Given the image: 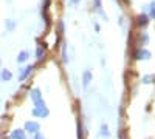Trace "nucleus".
Returning <instances> with one entry per match:
<instances>
[{
    "label": "nucleus",
    "mask_w": 155,
    "mask_h": 139,
    "mask_svg": "<svg viewBox=\"0 0 155 139\" xmlns=\"http://www.w3.org/2000/svg\"><path fill=\"white\" fill-rule=\"evenodd\" d=\"M30 97H31V100H33L34 107H39V105H44V104H45V100H44V97H42V93H41V90H39V88H33V90L30 91Z\"/></svg>",
    "instance_id": "f257e3e1"
},
{
    "label": "nucleus",
    "mask_w": 155,
    "mask_h": 139,
    "mask_svg": "<svg viewBox=\"0 0 155 139\" xmlns=\"http://www.w3.org/2000/svg\"><path fill=\"white\" fill-rule=\"evenodd\" d=\"M31 115H33L34 118H41V119H44V118H47V116L50 115V110H48L47 104H44V105L34 107V108L31 110Z\"/></svg>",
    "instance_id": "f03ea898"
},
{
    "label": "nucleus",
    "mask_w": 155,
    "mask_h": 139,
    "mask_svg": "<svg viewBox=\"0 0 155 139\" xmlns=\"http://www.w3.org/2000/svg\"><path fill=\"white\" fill-rule=\"evenodd\" d=\"M134 60H149L150 59V51H149V49H146L144 46H141V48H138V49H135V51H134Z\"/></svg>",
    "instance_id": "7ed1b4c3"
},
{
    "label": "nucleus",
    "mask_w": 155,
    "mask_h": 139,
    "mask_svg": "<svg viewBox=\"0 0 155 139\" xmlns=\"http://www.w3.org/2000/svg\"><path fill=\"white\" fill-rule=\"evenodd\" d=\"M23 130H25V133L34 134L37 131H41V125H39V122H36V121H27L25 125H23Z\"/></svg>",
    "instance_id": "20e7f679"
},
{
    "label": "nucleus",
    "mask_w": 155,
    "mask_h": 139,
    "mask_svg": "<svg viewBox=\"0 0 155 139\" xmlns=\"http://www.w3.org/2000/svg\"><path fill=\"white\" fill-rule=\"evenodd\" d=\"M34 70V65H27V67H23L19 73V82H25L30 76H31V71Z\"/></svg>",
    "instance_id": "39448f33"
},
{
    "label": "nucleus",
    "mask_w": 155,
    "mask_h": 139,
    "mask_svg": "<svg viewBox=\"0 0 155 139\" xmlns=\"http://www.w3.org/2000/svg\"><path fill=\"white\" fill-rule=\"evenodd\" d=\"M149 23H150V17L146 14V12H141V14L137 17V25H138V28H147Z\"/></svg>",
    "instance_id": "423d86ee"
},
{
    "label": "nucleus",
    "mask_w": 155,
    "mask_h": 139,
    "mask_svg": "<svg viewBox=\"0 0 155 139\" xmlns=\"http://www.w3.org/2000/svg\"><path fill=\"white\" fill-rule=\"evenodd\" d=\"M45 56H47V46H45V43H44V45L39 43V45L36 46V59L41 62V60H44Z\"/></svg>",
    "instance_id": "0eeeda50"
},
{
    "label": "nucleus",
    "mask_w": 155,
    "mask_h": 139,
    "mask_svg": "<svg viewBox=\"0 0 155 139\" xmlns=\"http://www.w3.org/2000/svg\"><path fill=\"white\" fill-rule=\"evenodd\" d=\"M9 139H28V137H27V133H25L23 128H16L11 131Z\"/></svg>",
    "instance_id": "6e6552de"
},
{
    "label": "nucleus",
    "mask_w": 155,
    "mask_h": 139,
    "mask_svg": "<svg viewBox=\"0 0 155 139\" xmlns=\"http://www.w3.org/2000/svg\"><path fill=\"white\" fill-rule=\"evenodd\" d=\"M92 71L90 70H85L84 73H82V87L84 88H88V85H90V82H92Z\"/></svg>",
    "instance_id": "1a4fd4ad"
},
{
    "label": "nucleus",
    "mask_w": 155,
    "mask_h": 139,
    "mask_svg": "<svg viewBox=\"0 0 155 139\" xmlns=\"http://www.w3.org/2000/svg\"><path fill=\"white\" fill-rule=\"evenodd\" d=\"M11 79H12V73L9 70H6V68L0 70V81L2 82H9Z\"/></svg>",
    "instance_id": "9d476101"
},
{
    "label": "nucleus",
    "mask_w": 155,
    "mask_h": 139,
    "mask_svg": "<svg viewBox=\"0 0 155 139\" xmlns=\"http://www.w3.org/2000/svg\"><path fill=\"white\" fill-rule=\"evenodd\" d=\"M64 30H65V25H64V22H62V20H58V39H56V46H58V43L61 42L62 36H64Z\"/></svg>",
    "instance_id": "9b49d317"
},
{
    "label": "nucleus",
    "mask_w": 155,
    "mask_h": 139,
    "mask_svg": "<svg viewBox=\"0 0 155 139\" xmlns=\"http://www.w3.org/2000/svg\"><path fill=\"white\" fill-rule=\"evenodd\" d=\"M30 59V53L27 51V49H23V51H20L19 54H17V64H25V62H27Z\"/></svg>",
    "instance_id": "f8f14e48"
},
{
    "label": "nucleus",
    "mask_w": 155,
    "mask_h": 139,
    "mask_svg": "<svg viewBox=\"0 0 155 139\" xmlns=\"http://www.w3.org/2000/svg\"><path fill=\"white\" fill-rule=\"evenodd\" d=\"M16 27H17V22L16 20H12V19H6L5 20V28H6L8 33H12V31L16 30Z\"/></svg>",
    "instance_id": "ddd939ff"
},
{
    "label": "nucleus",
    "mask_w": 155,
    "mask_h": 139,
    "mask_svg": "<svg viewBox=\"0 0 155 139\" xmlns=\"http://www.w3.org/2000/svg\"><path fill=\"white\" fill-rule=\"evenodd\" d=\"M93 8H95L96 12H99V14L107 20V16L104 14V12H102V2H101V0H93Z\"/></svg>",
    "instance_id": "4468645a"
},
{
    "label": "nucleus",
    "mask_w": 155,
    "mask_h": 139,
    "mask_svg": "<svg viewBox=\"0 0 155 139\" xmlns=\"http://www.w3.org/2000/svg\"><path fill=\"white\" fill-rule=\"evenodd\" d=\"M62 62H64V64H67V62H68V57H67V43L65 42L62 43Z\"/></svg>",
    "instance_id": "2eb2a0df"
},
{
    "label": "nucleus",
    "mask_w": 155,
    "mask_h": 139,
    "mask_svg": "<svg viewBox=\"0 0 155 139\" xmlns=\"http://www.w3.org/2000/svg\"><path fill=\"white\" fill-rule=\"evenodd\" d=\"M78 139H84V128L81 121H78Z\"/></svg>",
    "instance_id": "dca6fc26"
},
{
    "label": "nucleus",
    "mask_w": 155,
    "mask_h": 139,
    "mask_svg": "<svg viewBox=\"0 0 155 139\" xmlns=\"http://www.w3.org/2000/svg\"><path fill=\"white\" fill-rule=\"evenodd\" d=\"M101 136H104V137H109V136H110L107 124H102V125H101Z\"/></svg>",
    "instance_id": "f3484780"
},
{
    "label": "nucleus",
    "mask_w": 155,
    "mask_h": 139,
    "mask_svg": "<svg viewBox=\"0 0 155 139\" xmlns=\"http://www.w3.org/2000/svg\"><path fill=\"white\" fill-rule=\"evenodd\" d=\"M140 42H141V45H143V46H146L149 43V36L146 33H143V34L140 36Z\"/></svg>",
    "instance_id": "a211bd4d"
},
{
    "label": "nucleus",
    "mask_w": 155,
    "mask_h": 139,
    "mask_svg": "<svg viewBox=\"0 0 155 139\" xmlns=\"http://www.w3.org/2000/svg\"><path fill=\"white\" fill-rule=\"evenodd\" d=\"M149 8H150V11H149L147 16H149L150 19H155V2H150V3H149Z\"/></svg>",
    "instance_id": "6ab92c4d"
},
{
    "label": "nucleus",
    "mask_w": 155,
    "mask_h": 139,
    "mask_svg": "<svg viewBox=\"0 0 155 139\" xmlns=\"http://www.w3.org/2000/svg\"><path fill=\"white\" fill-rule=\"evenodd\" d=\"M155 81V76L153 74H147V76H144V77H143V82L144 84H152Z\"/></svg>",
    "instance_id": "aec40b11"
},
{
    "label": "nucleus",
    "mask_w": 155,
    "mask_h": 139,
    "mask_svg": "<svg viewBox=\"0 0 155 139\" xmlns=\"http://www.w3.org/2000/svg\"><path fill=\"white\" fill-rule=\"evenodd\" d=\"M33 136H34V139H45L44 133H41V131H37V133H34Z\"/></svg>",
    "instance_id": "412c9836"
},
{
    "label": "nucleus",
    "mask_w": 155,
    "mask_h": 139,
    "mask_svg": "<svg viewBox=\"0 0 155 139\" xmlns=\"http://www.w3.org/2000/svg\"><path fill=\"white\" fill-rule=\"evenodd\" d=\"M71 5H78V3H81V0H70Z\"/></svg>",
    "instance_id": "4be33fe9"
},
{
    "label": "nucleus",
    "mask_w": 155,
    "mask_h": 139,
    "mask_svg": "<svg viewBox=\"0 0 155 139\" xmlns=\"http://www.w3.org/2000/svg\"><path fill=\"white\" fill-rule=\"evenodd\" d=\"M95 30H96L98 33H99V30H101V28H99V25H98V23H95Z\"/></svg>",
    "instance_id": "5701e85b"
},
{
    "label": "nucleus",
    "mask_w": 155,
    "mask_h": 139,
    "mask_svg": "<svg viewBox=\"0 0 155 139\" xmlns=\"http://www.w3.org/2000/svg\"><path fill=\"white\" fill-rule=\"evenodd\" d=\"M115 2H120V0H115Z\"/></svg>",
    "instance_id": "b1692460"
},
{
    "label": "nucleus",
    "mask_w": 155,
    "mask_h": 139,
    "mask_svg": "<svg viewBox=\"0 0 155 139\" xmlns=\"http://www.w3.org/2000/svg\"><path fill=\"white\" fill-rule=\"evenodd\" d=\"M0 64H2V60H0Z\"/></svg>",
    "instance_id": "393cba45"
}]
</instances>
